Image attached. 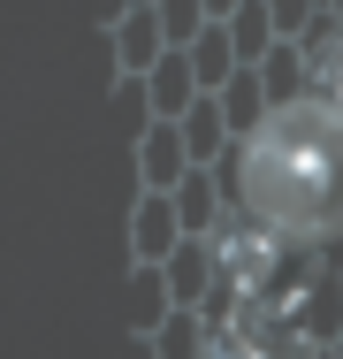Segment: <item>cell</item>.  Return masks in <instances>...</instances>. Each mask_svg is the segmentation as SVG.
Listing matches in <instances>:
<instances>
[{
    "label": "cell",
    "instance_id": "cell-1",
    "mask_svg": "<svg viewBox=\"0 0 343 359\" xmlns=\"http://www.w3.org/2000/svg\"><path fill=\"white\" fill-rule=\"evenodd\" d=\"M244 199L267 229L321 237L343 222V123L328 115H282L244 161Z\"/></svg>",
    "mask_w": 343,
    "mask_h": 359
}]
</instances>
